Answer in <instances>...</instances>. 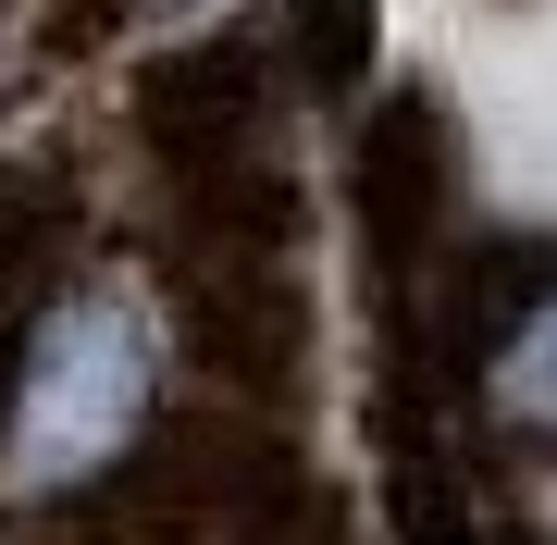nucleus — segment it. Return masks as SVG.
Segmentation results:
<instances>
[{"label": "nucleus", "instance_id": "f03ea898", "mask_svg": "<svg viewBox=\"0 0 557 545\" xmlns=\"http://www.w3.org/2000/svg\"><path fill=\"white\" fill-rule=\"evenodd\" d=\"M483 397L508 446H557V273L508 285L496 335H483Z\"/></svg>", "mask_w": 557, "mask_h": 545}, {"label": "nucleus", "instance_id": "f257e3e1", "mask_svg": "<svg viewBox=\"0 0 557 545\" xmlns=\"http://www.w3.org/2000/svg\"><path fill=\"white\" fill-rule=\"evenodd\" d=\"M161 397V335L124 285H62L38 323L13 335V384H0V484L13 496H87L137 459Z\"/></svg>", "mask_w": 557, "mask_h": 545}]
</instances>
